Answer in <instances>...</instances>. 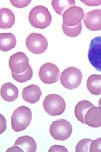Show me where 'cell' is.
Returning a JSON list of instances; mask_svg holds the SVG:
<instances>
[{"label": "cell", "instance_id": "6da1fadb", "mask_svg": "<svg viewBox=\"0 0 101 152\" xmlns=\"http://www.w3.org/2000/svg\"><path fill=\"white\" fill-rule=\"evenodd\" d=\"M32 112L27 107H19L11 116V126L14 131L20 132L27 129L32 120Z\"/></svg>", "mask_w": 101, "mask_h": 152}, {"label": "cell", "instance_id": "7a4b0ae2", "mask_svg": "<svg viewBox=\"0 0 101 152\" xmlns=\"http://www.w3.org/2000/svg\"><path fill=\"white\" fill-rule=\"evenodd\" d=\"M29 21L35 28L44 29L48 27L52 22V15L47 8L44 6H35L30 11Z\"/></svg>", "mask_w": 101, "mask_h": 152}, {"label": "cell", "instance_id": "3957f363", "mask_svg": "<svg viewBox=\"0 0 101 152\" xmlns=\"http://www.w3.org/2000/svg\"><path fill=\"white\" fill-rule=\"evenodd\" d=\"M44 110L52 116L62 114L66 109V103L64 99L60 95L50 94L43 101Z\"/></svg>", "mask_w": 101, "mask_h": 152}, {"label": "cell", "instance_id": "277c9868", "mask_svg": "<svg viewBox=\"0 0 101 152\" xmlns=\"http://www.w3.org/2000/svg\"><path fill=\"white\" fill-rule=\"evenodd\" d=\"M83 74L80 70L73 67L66 68L60 76V82L64 88L68 90H74L81 85Z\"/></svg>", "mask_w": 101, "mask_h": 152}, {"label": "cell", "instance_id": "5b68a950", "mask_svg": "<svg viewBox=\"0 0 101 152\" xmlns=\"http://www.w3.org/2000/svg\"><path fill=\"white\" fill-rule=\"evenodd\" d=\"M72 132V126L65 119L54 121L50 127V133L53 139L59 141H64L69 139Z\"/></svg>", "mask_w": 101, "mask_h": 152}, {"label": "cell", "instance_id": "8992f818", "mask_svg": "<svg viewBox=\"0 0 101 152\" xmlns=\"http://www.w3.org/2000/svg\"><path fill=\"white\" fill-rule=\"evenodd\" d=\"M26 46L30 52L39 55L44 53L47 49V39L42 34H30L26 39Z\"/></svg>", "mask_w": 101, "mask_h": 152}, {"label": "cell", "instance_id": "52a82bcc", "mask_svg": "<svg viewBox=\"0 0 101 152\" xmlns=\"http://www.w3.org/2000/svg\"><path fill=\"white\" fill-rule=\"evenodd\" d=\"M60 75V70L56 65L47 63L40 67L39 76L43 83L47 85L53 84L57 82Z\"/></svg>", "mask_w": 101, "mask_h": 152}, {"label": "cell", "instance_id": "ba28073f", "mask_svg": "<svg viewBox=\"0 0 101 152\" xmlns=\"http://www.w3.org/2000/svg\"><path fill=\"white\" fill-rule=\"evenodd\" d=\"M29 66V58L24 53L18 52L10 56L9 66L12 72L21 74L26 71Z\"/></svg>", "mask_w": 101, "mask_h": 152}, {"label": "cell", "instance_id": "9c48e42d", "mask_svg": "<svg viewBox=\"0 0 101 152\" xmlns=\"http://www.w3.org/2000/svg\"><path fill=\"white\" fill-rule=\"evenodd\" d=\"M88 59L91 65L97 71L101 72V37H94L91 42Z\"/></svg>", "mask_w": 101, "mask_h": 152}, {"label": "cell", "instance_id": "30bf717a", "mask_svg": "<svg viewBox=\"0 0 101 152\" xmlns=\"http://www.w3.org/2000/svg\"><path fill=\"white\" fill-rule=\"evenodd\" d=\"M84 16L83 9L78 6H72L68 9L63 14V23L68 26H78L81 23Z\"/></svg>", "mask_w": 101, "mask_h": 152}, {"label": "cell", "instance_id": "8fae6325", "mask_svg": "<svg viewBox=\"0 0 101 152\" xmlns=\"http://www.w3.org/2000/svg\"><path fill=\"white\" fill-rule=\"evenodd\" d=\"M37 149V143L32 137L24 135L18 137L15 141L13 147L9 148L7 151L35 152Z\"/></svg>", "mask_w": 101, "mask_h": 152}, {"label": "cell", "instance_id": "7c38bea8", "mask_svg": "<svg viewBox=\"0 0 101 152\" xmlns=\"http://www.w3.org/2000/svg\"><path fill=\"white\" fill-rule=\"evenodd\" d=\"M83 22L86 27L89 31H101V9H96L88 12L85 15Z\"/></svg>", "mask_w": 101, "mask_h": 152}, {"label": "cell", "instance_id": "4fadbf2b", "mask_svg": "<svg viewBox=\"0 0 101 152\" xmlns=\"http://www.w3.org/2000/svg\"><path fill=\"white\" fill-rule=\"evenodd\" d=\"M85 124L93 128L101 126V107L93 106L86 113L84 117Z\"/></svg>", "mask_w": 101, "mask_h": 152}, {"label": "cell", "instance_id": "5bb4252c", "mask_svg": "<svg viewBox=\"0 0 101 152\" xmlns=\"http://www.w3.org/2000/svg\"><path fill=\"white\" fill-rule=\"evenodd\" d=\"M42 91L37 85H31L24 88L22 96L23 100L30 104H35L42 96Z\"/></svg>", "mask_w": 101, "mask_h": 152}, {"label": "cell", "instance_id": "9a60e30c", "mask_svg": "<svg viewBox=\"0 0 101 152\" xmlns=\"http://www.w3.org/2000/svg\"><path fill=\"white\" fill-rule=\"evenodd\" d=\"M18 90L11 83H4L1 88V96L4 101L8 102L14 101L18 96Z\"/></svg>", "mask_w": 101, "mask_h": 152}, {"label": "cell", "instance_id": "2e32d148", "mask_svg": "<svg viewBox=\"0 0 101 152\" xmlns=\"http://www.w3.org/2000/svg\"><path fill=\"white\" fill-rule=\"evenodd\" d=\"M15 15L9 9H0V27L2 29H8L15 23Z\"/></svg>", "mask_w": 101, "mask_h": 152}, {"label": "cell", "instance_id": "e0dca14e", "mask_svg": "<svg viewBox=\"0 0 101 152\" xmlns=\"http://www.w3.org/2000/svg\"><path fill=\"white\" fill-rule=\"evenodd\" d=\"M17 40L12 33L0 34V50L3 52H8L15 48Z\"/></svg>", "mask_w": 101, "mask_h": 152}, {"label": "cell", "instance_id": "ac0fdd59", "mask_svg": "<svg viewBox=\"0 0 101 152\" xmlns=\"http://www.w3.org/2000/svg\"><path fill=\"white\" fill-rule=\"evenodd\" d=\"M86 88L92 95H101V75H92L88 78Z\"/></svg>", "mask_w": 101, "mask_h": 152}, {"label": "cell", "instance_id": "d6986e66", "mask_svg": "<svg viewBox=\"0 0 101 152\" xmlns=\"http://www.w3.org/2000/svg\"><path fill=\"white\" fill-rule=\"evenodd\" d=\"M93 106H94V105L89 101L83 100L79 102L74 109V113L76 118L81 123L85 124L84 117L86 113L91 107Z\"/></svg>", "mask_w": 101, "mask_h": 152}, {"label": "cell", "instance_id": "ffe728a7", "mask_svg": "<svg viewBox=\"0 0 101 152\" xmlns=\"http://www.w3.org/2000/svg\"><path fill=\"white\" fill-rule=\"evenodd\" d=\"M75 5V1H52V6L56 13L63 15L68 9Z\"/></svg>", "mask_w": 101, "mask_h": 152}, {"label": "cell", "instance_id": "44dd1931", "mask_svg": "<svg viewBox=\"0 0 101 152\" xmlns=\"http://www.w3.org/2000/svg\"><path fill=\"white\" fill-rule=\"evenodd\" d=\"M82 24H79L75 26H68L62 24V30L64 34L69 37H76L79 36L82 31Z\"/></svg>", "mask_w": 101, "mask_h": 152}, {"label": "cell", "instance_id": "7402d4cb", "mask_svg": "<svg viewBox=\"0 0 101 152\" xmlns=\"http://www.w3.org/2000/svg\"><path fill=\"white\" fill-rule=\"evenodd\" d=\"M11 75L13 79L20 83H23L29 81L32 78L33 76V71L31 67L29 66L28 69L24 72L21 74H16L14 73L11 72Z\"/></svg>", "mask_w": 101, "mask_h": 152}, {"label": "cell", "instance_id": "603a6c76", "mask_svg": "<svg viewBox=\"0 0 101 152\" xmlns=\"http://www.w3.org/2000/svg\"><path fill=\"white\" fill-rule=\"evenodd\" d=\"M93 141L92 140L89 139H84L80 140L76 146V152H89V145Z\"/></svg>", "mask_w": 101, "mask_h": 152}, {"label": "cell", "instance_id": "cb8c5ba5", "mask_svg": "<svg viewBox=\"0 0 101 152\" xmlns=\"http://www.w3.org/2000/svg\"><path fill=\"white\" fill-rule=\"evenodd\" d=\"M89 152H101V137L91 142L89 148Z\"/></svg>", "mask_w": 101, "mask_h": 152}, {"label": "cell", "instance_id": "d4e9b609", "mask_svg": "<svg viewBox=\"0 0 101 152\" xmlns=\"http://www.w3.org/2000/svg\"><path fill=\"white\" fill-rule=\"evenodd\" d=\"M10 2L15 7L22 8L27 6L31 2V1H10Z\"/></svg>", "mask_w": 101, "mask_h": 152}, {"label": "cell", "instance_id": "484cf974", "mask_svg": "<svg viewBox=\"0 0 101 152\" xmlns=\"http://www.w3.org/2000/svg\"><path fill=\"white\" fill-rule=\"evenodd\" d=\"M49 152H68V150L63 146L54 145L50 147Z\"/></svg>", "mask_w": 101, "mask_h": 152}, {"label": "cell", "instance_id": "4316f807", "mask_svg": "<svg viewBox=\"0 0 101 152\" xmlns=\"http://www.w3.org/2000/svg\"><path fill=\"white\" fill-rule=\"evenodd\" d=\"M99 106L100 107H101V98L100 99L99 101Z\"/></svg>", "mask_w": 101, "mask_h": 152}]
</instances>
